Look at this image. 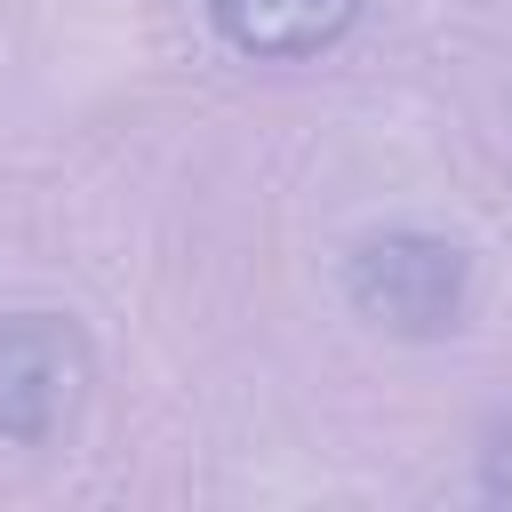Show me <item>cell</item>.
Instances as JSON below:
<instances>
[{
  "mask_svg": "<svg viewBox=\"0 0 512 512\" xmlns=\"http://www.w3.org/2000/svg\"><path fill=\"white\" fill-rule=\"evenodd\" d=\"M480 488H488L496 504H512V408L488 424V448H480Z\"/></svg>",
  "mask_w": 512,
  "mask_h": 512,
  "instance_id": "4",
  "label": "cell"
},
{
  "mask_svg": "<svg viewBox=\"0 0 512 512\" xmlns=\"http://www.w3.org/2000/svg\"><path fill=\"white\" fill-rule=\"evenodd\" d=\"M88 392V344L56 312H16L0 320V440L40 448L72 424Z\"/></svg>",
  "mask_w": 512,
  "mask_h": 512,
  "instance_id": "2",
  "label": "cell"
},
{
  "mask_svg": "<svg viewBox=\"0 0 512 512\" xmlns=\"http://www.w3.org/2000/svg\"><path fill=\"white\" fill-rule=\"evenodd\" d=\"M208 16L256 64H304L352 32L360 0H208Z\"/></svg>",
  "mask_w": 512,
  "mask_h": 512,
  "instance_id": "3",
  "label": "cell"
},
{
  "mask_svg": "<svg viewBox=\"0 0 512 512\" xmlns=\"http://www.w3.org/2000/svg\"><path fill=\"white\" fill-rule=\"evenodd\" d=\"M464 280H472L464 248L440 232H376L344 264L352 312L392 336H448L464 320Z\"/></svg>",
  "mask_w": 512,
  "mask_h": 512,
  "instance_id": "1",
  "label": "cell"
}]
</instances>
